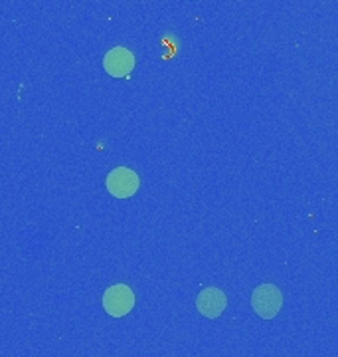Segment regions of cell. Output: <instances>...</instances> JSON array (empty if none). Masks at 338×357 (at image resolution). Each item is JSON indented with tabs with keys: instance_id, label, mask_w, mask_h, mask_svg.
I'll list each match as a JSON object with an SVG mask.
<instances>
[{
	"instance_id": "6da1fadb",
	"label": "cell",
	"mask_w": 338,
	"mask_h": 357,
	"mask_svg": "<svg viewBox=\"0 0 338 357\" xmlns=\"http://www.w3.org/2000/svg\"><path fill=\"white\" fill-rule=\"evenodd\" d=\"M251 306L263 319H273L283 306V296L273 284H261L251 294Z\"/></svg>"
},
{
	"instance_id": "7a4b0ae2",
	"label": "cell",
	"mask_w": 338,
	"mask_h": 357,
	"mask_svg": "<svg viewBox=\"0 0 338 357\" xmlns=\"http://www.w3.org/2000/svg\"><path fill=\"white\" fill-rule=\"evenodd\" d=\"M103 307L111 318H125L135 307V294L125 284L111 286L103 296Z\"/></svg>"
},
{
	"instance_id": "3957f363",
	"label": "cell",
	"mask_w": 338,
	"mask_h": 357,
	"mask_svg": "<svg viewBox=\"0 0 338 357\" xmlns=\"http://www.w3.org/2000/svg\"><path fill=\"white\" fill-rule=\"evenodd\" d=\"M138 175L129 167H117L107 175V191L117 199H129L138 191Z\"/></svg>"
},
{
	"instance_id": "277c9868",
	"label": "cell",
	"mask_w": 338,
	"mask_h": 357,
	"mask_svg": "<svg viewBox=\"0 0 338 357\" xmlns=\"http://www.w3.org/2000/svg\"><path fill=\"white\" fill-rule=\"evenodd\" d=\"M105 72L113 77H127L135 68V56L127 48H113L105 54Z\"/></svg>"
},
{
	"instance_id": "5b68a950",
	"label": "cell",
	"mask_w": 338,
	"mask_h": 357,
	"mask_svg": "<svg viewBox=\"0 0 338 357\" xmlns=\"http://www.w3.org/2000/svg\"><path fill=\"white\" fill-rule=\"evenodd\" d=\"M225 306H227V300H225V294L220 288H206L196 298V307L204 318H220Z\"/></svg>"
}]
</instances>
